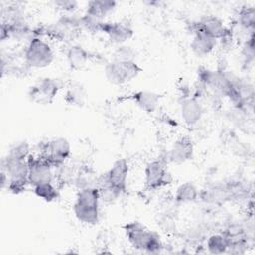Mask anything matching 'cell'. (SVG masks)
I'll list each match as a JSON object with an SVG mask.
<instances>
[{"mask_svg": "<svg viewBox=\"0 0 255 255\" xmlns=\"http://www.w3.org/2000/svg\"><path fill=\"white\" fill-rule=\"evenodd\" d=\"M29 184L34 187L40 184L53 182L54 167L38 154H30L28 157Z\"/></svg>", "mask_w": 255, "mask_h": 255, "instance_id": "9c48e42d", "label": "cell"}, {"mask_svg": "<svg viewBox=\"0 0 255 255\" xmlns=\"http://www.w3.org/2000/svg\"><path fill=\"white\" fill-rule=\"evenodd\" d=\"M192 40L190 43V49L194 55L198 57H204L209 55L216 47L217 40L206 35L201 31H193Z\"/></svg>", "mask_w": 255, "mask_h": 255, "instance_id": "2e32d148", "label": "cell"}, {"mask_svg": "<svg viewBox=\"0 0 255 255\" xmlns=\"http://www.w3.org/2000/svg\"><path fill=\"white\" fill-rule=\"evenodd\" d=\"M196 30L205 33L215 40H221L231 32L224 25L223 21L214 15H205L198 21L192 22L190 24V32L192 33Z\"/></svg>", "mask_w": 255, "mask_h": 255, "instance_id": "30bf717a", "label": "cell"}, {"mask_svg": "<svg viewBox=\"0 0 255 255\" xmlns=\"http://www.w3.org/2000/svg\"><path fill=\"white\" fill-rule=\"evenodd\" d=\"M199 197V190L191 181H186L177 186L174 199L177 203L194 202Z\"/></svg>", "mask_w": 255, "mask_h": 255, "instance_id": "d6986e66", "label": "cell"}, {"mask_svg": "<svg viewBox=\"0 0 255 255\" xmlns=\"http://www.w3.org/2000/svg\"><path fill=\"white\" fill-rule=\"evenodd\" d=\"M62 89V83L51 77L39 79L28 91L29 99L37 104H51Z\"/></svg>", "mask_w": 255, "mask_h": 255, "instance_id": "ba28073f", "label": "cell"}, {"mask_svg": "<svg viewBox=\"0 0 255 255\" xmlns=\"http://www.w3.org/2000/svg\"><path fill=\"white\" fill-rule=\"evenodd\" d=\"M33 192L35 195L46 202H53L57 200L60 196L59 189L54 185L53 182L40 184L33 187Z\"/></svg>", "mask_w": 255, "mask_h": 255, "instance_id": "603a6c76", "label": "cell"}, {"mask_svg": "<svg viewBox=\"0 0 255 255\" xmlns=\"http://www.w3.org/2000/svg\"><path fill=\"white\" fill-rule=\"evenodd\" d=\"M127 100L131 101L140 110L145 113H153L157 109L160 101V96L152 91L139 90L131 93L127 97Z\"/></svg>", "mask_w": 255, "mask_h": 255, "instance_id": "9a60e30c", "label": "cell"}, {"mask_svg": "<svg viewBox=\"0 0 255 255\" xmlns=\"http://www.w3.org/2000/svg\"><path fill=\"white\" fill-rule=\"evenodd\" d=\"M55 59L51 45L42 37H32L24 50V62L29 68L43 69L49 67Z\"/></svg>", "mask_w": 255, "mask_h": 255, "instance_id": "277c9868", "label": "cell"}, {"mask_svg": "<svg viewBox=\"0 0 255 255\" xmlns=\"http://www.w3.org/2000/svg\"><path fill=\"white\" fill-rule=\"evenodd\" d=\"M242 54L247 62L254 59V33L247 35V39L242 46Z\"/></svg>", "mask_w": 255, "mask_h": 255, "instance_id": "484cf974", "label": "cell"}, {"mask_svg": "<svg viewBox=\"0 0 255 255\" xmlns=\"http://www.w3.org/2000/svg\"><path fill=\"white\" fill-rule=\"evenodd\" d=\"M71 144L65 137H54L39 145L38 155L47 160L55 169L66 164L71 155Z\"/></svg>", "mask_w": 255, "mask_h": 255, "instance_id": "5b68a950", "label": "cell"}, {"mask_svg": "<svg viewBox=\"0 0 255 255\" xmlns=\"http://www.w3.org/2000/svg\"><path fill=\"white\" fill-rule=\"evenodd\" d=\"M238 24L243 30H245L249 33L254 32V28H255V8L253 6H244L239 10Z\"/></svg>", "mask_w": 255, "mask_h": 255, "instance_id": "7402d4cb", "label": "cell"}, {"mask_svg": "<svg viewBox=\"0 0 255 255\" xmlns=\"http://www.w3.org/2000/svg\"><path fill=\"white\" fill-rule=\"evenodd\" d=\"M1 170H3L8 177L6 189L10 193L20 194L30 185L28 180L29 165L27 156L9 150L2 159Z\"/></svg>", "mask_w": 255, "mask_h": 255, "instance_id": "6da1fadb", "label": "cell"}, {"mask_svg": "<svg viewBox=\"0 0 255 255\" xmlns=\"http://www.w3.org/2000/svg\"><path fill=\"white\" fill-rule=\"evenodd\" d=\"M180 117L188 127L195 126L204 114V108L199 99L193 96H185L179 104Z\"/></svg>", "mask_w": 255, "mask_h": 255, "instance_id": "5bb4252c", "label": "cell"}, {"mask_svg": "<svg viewBox=\"0 0 255 255\" xmlns=\"http://www.w3.org/2000/svg\"><path fill=\"white\" fill-rule=\"evenodd\" d=\"M116 7L117 2L113 0H93L88 2L85 13L104 21V19L110 15Z\"/></svg>", "mask_w": 255, "mask_h": 255, "instance_id": "ac0fdd59", "label": "cell"}, {"mask_svg": "<svg viewBox=\"0 0 255 255\" xmlns=\"http://www.w3.org/2000/svg\"><path fill=\"white\" fill-rule=\"evenodd\" d=\"M125 235L128 243L136 250L156 254L163 249V243L160 236L152 230H149L144 224L137 220L127 222L123 226Z\"/></svg>", "mask_w": 255, "mask_h": 255, "instance_id": "7a4b0ae2", "label": "cell"}, {"mask_svg": "<svg viewBox=\"0 0 255 255\" xmlns=\"http://www.w3.org/2000/svg\"><path fill=\"white\" fill-rule=\"evenodd\" d=\"M136 53L135 50L132 49V47L128 45H120L114 54V60H120V61H135Z\"/></svg>", "mask_w": 255, "mask_h": 255, "instance_id": "d4e9b609", "label": "cell"}, {"mask_svg": "<svg viewBox=\"0 0 255 255\" xmlns=\"http://www.w3.org/2000/svg\"><path fill=\"white\" fill-rule=\"evenodd\" d=\"M229 242L223 233L212 234L206 241V248L211 254H223L227 253Z\"/></svg>", "mask_w": 255, "mask_h": 255, "instance_id": "44dd1931", "label": "cell"}, {"mask_svg": "<svg viewBox=\"0 0 255 255\" xmlns=\"http://www.w3.org/2000/svg\"><path fill=\"white\" fill-rule=\"evenodd\" d=\"M104 21L102 20H99L91 15H88V14H84L80 17V26H81V29H84V30H87L89 32H92V33H98L100 32V28H101V25Z\"/></svg>", "mask_w": 255, "mask_h": 255, "instance_id": "cb8c5ba5", "label": "cell"}, {"mask_svg": "<svg viewBox=\"0 0 255 255\" xmlns=\"http://www.w3.org/2000/svg\"><path fill=\"white\" fill-rule=\"evenodd\" d=\"M86 89L78 82L72 83L66 90L64 100L65 102L73 107H82L86 101Z\"/></svg>", "mask_w": 255, "mask_h": 255, "instance_id": "ffe728a7", "label": "cell"}, {"mask_svg": "<svg viewBox=\"0 0 255 255\" xmlns=\"http://www.w3.org/2000/svg\"><path fill=\"white\" fill-rule=\"evenodd\" d=\"M129 166L126 158L117 159L109 170L103 173L106 180L115 188H117L122 194L127 191V183L128 176Z\"/></svg>", "mask_w": 255, "mask_h": 255, "instance_id": "4fadbf2b", "label": "cell"}, {"mask_svg": "<svg viewBox=\"0 0 255 255\" xmlns=\"http://www.w3.org/2000/svg\"><path fill=\"white\" fill-rule=\"evenodd\" d=\"M172 174L167 168V159L157 158L149 161L144 168V185L149 191L160 189L171 184Z\"/></svg>", "mask_w": 255, "mask_h": 255, "instance_id": "52a82bcc", "label": "cell"}, {"mask_svg": "<svg viewBox=\"0 0 255 255\" xmlns=\"http://www.w3.org/2000/svg\"><path fill=\"white\" fill-rule=\"evenodd\" d=\"M100 32L105 34L113 44L118 46L124 45L128 40H130L134 33L130 25L120 21H104L101 25Z\"/></svg>", "mask_w": 255, "mask_h": 255, "instance_id": "7c38bea8", "label": "cell"}, {"mask_svg": "<svg viewBox=\"0 0 255 255\" xmlns=\"http://www.w3.org/2000/svg\"><path fill=\"white\" fill-rule=\"evenodd\" d=\"M100 194L96 186L79 189L73 211L76 218L85 224L95 225L100 220Z\"/></svg>", "mask_w": 255, "mask_h": 255, "instance_id": "3957f363", "label": "cell"}, {"mask_svg": "<svg viewBox=\"0 0 255 255\" xmlns=\"http://www.w3.org/2000/svg\"><path fill=\"white\" fill-rule=\"evenodd\" d=\"M91 58L90 52L81 45H71L66 52V59L72 70L83 69Z\"/></svg>", "mask_w": 255, "mask_h": 255, "instance_id": "e0dca14e", "label": "cell"}, {"mask_svg": "<svg viewBox=\"0 0 255 255\" xmlns=\"http://www.w3.org/2000/svg\"><path fill=\"white\" fill-rule=\"evenodd\" d=\"M194 154L193 140L188 135H182L177 138L169 148L166 154L168 162L182 164L192 159Z\"/></svg>", "mask_w": 255, "mask_h": 255, "instance_id": "8fae6325", "label": "cell"}, {"mask_svg": "<svg viewBox=\"0 0 255 255\" xmlns=\"http://www.w3.org/2000/svg\"><path fill=\"white\" fill-rule=\"evenodd\" d=\"M142 68L136 61H120L112 60L105 65L104 74L106 79L113 85H124L135 79Z\"/></svg>", "mask_w": 255, "mask_h": 255, "instance_id": "8992f818", "label": "cell"}, {"mask_svg": "<svg viewBox=\"0 0 255 255\" xmlns=\"http://www.w3.org/2000/svg\"><path fill=\"white\" fill-rule=\"evenodd\" d=\"M55 5H56V7H58V9L62 10L66 14L74 13V11L78 8V2L73 1V0H60V1H56Z\"/></svg>", "mask_w": 255, "mask_h": 255, "instance_id": "4316f807", "label": "cell"}]
</instances>
